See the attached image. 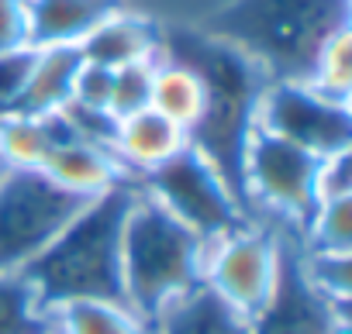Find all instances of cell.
I'll return each instance as SVG.
<instances>
[{"instance_id": "cell-8", "label": "cell", "mask_w": 352, "mask_h": 334, "mask_svg": "<svg viewBox=\"0 0 352 334\" xmlns=\"http://www.w3.org/2000/svg\"><path fill=\"white\" fill-rule=\"evenodd\" d=\"M283 259V231L245 221L214 245H208L204 286L214 289L228 307L252 317L273 293Z\"/></svg>"}, {"instance_id": "cell-4", "label": "cell", "mask_w": 352, "mask_h": 334, "mask_svg": "<svg viewBox=\"0 0 352 334\" xmlns=\"http://www.w3.org/2000/svg\"><path fill=\"white\" fill-rule=\"evenodd\" d=\"M208 241L135 187L121 231L124 303L155 324L176 300L204 286Z\"/></svg>"}, {"instance_id": "cell-10", "label": "cell", "mask_w": 352, "mask_h": 334, "mask_svg": "<svg viewBox=\"0 0 352 334\" xmlns=\"http://www.w3.org/2000/svg\"><path fill=\"white\" fill-rule=\"evenodd\" d=\"M249 334H352L349 303H335L307 279L294 235H283L276 286L249 317Z\"/></svg>"}, {"instance_id": "cell-14", "label": "cell", "mask_w": 352, "mask_h": 334, "mask_svg": "<svg viewBox=\"0 0 352 334\" xmlns=\"http://www.w3.org/2000/svg\"><path fill=\"white\" fill-rule=\"evenodd\" d=\"M124 0H28V42L35 49L80 45Z\"/></svg>"}, {"instance_id": "cell-30", "label": "cell", "mask_w": 352, "mask_h": 334, "mask_svg": "<svg viewBox=\"0 0 352 334\" xmlns=\"http://www.w3.org/2000/svg\"><path fill=\"white\" fill-rule=\"evenodd\" d=\"M56 334H59V331H56Z\"/></svg>"}, {"instance_id": "cell-21", "label": "cell", "mask_w": 352, "mask_h": 334, "mask_svg": "<svg viewBox=\"0 0 352 334\" xmlns=\"http://www.w3.org/2000/svg\"><path fill=\"white\" fill-rule=\"evenodd\" d=\"M297 245L304 252L321 255H349L352 252V197H331L321 200L297 235Z\"/></svg>"}, {"instance_id": "cell-15", "label": "cell", "mask_w": 352, "mask_h": 334, "mask_svg": "<svg viewBox=\"0 0 352 334\" xmlns=\"http://www.w3.org/2000/svg\"><path fill=\"white\" fill-rule=\"evenodd\" d=\"M66 138L69 131L59 114H0V158L8 169H42L45 155Z\"/></svg>"}, {"instance_id": "cell-24", "label": "cell", "mask_w": 352, "mask_h": 334, "mask_svg": "<svg viewBox=\"0 0 352 334\" xmlns=\"http://www.w3.org/2000/svg\"><path fill=\"white\" fill-rule=\"evenodd\" d=\"M300 259H304L307 279L324 296H331L335 303L352 300V252L349 255H321V252H304L300 248Z\"/></svg>"}, {"instance_id": "cell-25", "label": "cell", "mask_w": 352, "mask_h": 334, "mask_svg": "<svg viewBox=\"0 0 352 334\" xmlns=\"http://www.w3.org/2000/svg\"><path fill=\"white\" fill-rule=\"evenodd\" d=\"M56 114L63 117L69 138H76V141H94V145L111 148L114 131H118V117H114L111 110H97V107H83V104H76V100H66Z\"/></svg>"}, {"instance_id": "cell-26", "label": "cell", "mask_w": 352, "mask_h": 334, "mask_svg": "<svg viewBox=\"0 0 352 334\" xmlns=\"http://www.w3.org/2000/svg\"><path fill=\"white\" fill-rule=\"evenodd\" d=\"M38 49L35 45H21L11 52H0V114H11L21 104V93L28 86L32 66H35Z\"/></svg>"}, {"instance_id": "cell-28", "label": "cell", "mask_w": 352, "mask_h": 334, "mask_svg": "<svg viewBox=\"0 0 352 334\" xmlns=\"http://www.w3.org/2000/svg\"><path fill=\"white\" fill-rule=\"evenodd\" d=\"M32 45L28 42V0H0V52Z\"/></svg>"}, {"instance_id": "cell-3", "label": "cell", "mask_w": 352, "mask_h": 334, "mask_svg": "<svg viewBox=\"0 0 352 334\" xmlns=\"http://www.w3.org/2000/svg\"><path fill=\"white\" fill-rule=\"evenodd\" d=\"M197 25L270 80H307L321 45L352 25V0H221Z\"/></svg>"}, {"instance_id": "cell-9", "label": "cell", "mask_w": 352, "mask_h": 334, "mask_svg": "<svg viewBox=\"0 0 352 334\" xmlns=\"http://www.w3.org/2000/svg\"><path fill=\"white\" fill-rule=\"evenodd\" d=\"M256 128L328 158L352 148V104L331 100L304 80H270L256 107Z\"/></svg>"}, {"instance_id": "cell-17", "label": "cell", "mask_w": 352, "mask_h": 334, "mask_svg": "<svg viewBox=\"0 0 352 334\" xmlns=\"http://www.w3.org/2000/svg\"><path fill=\"white\" fill-rule=\"evenodd\" d=\"M80 66H83L80 45L38 49L18 110H25V114H56L73 97V80H76Z\"/></svg>"}, {"instance_id": "cell-19", "label": "cell", "mask_w": 352, "mask_h": 334, "mask_svg": "<svg viewBox=\"0 0 352 334\" xmlns=\"http://www.w3.org/2000/svg\"><path fill=\"white\" fill-rule=\"evenodd\" d=\"M56 331L59 334H152V324L118 300H76L56 310Z\"/></svg>"}, {"instance_id": "cell-16", "label": "cell", "mask_w": 352, "mask_h": 334, "mask_svg": "<svg viewBox=\"0 0 352 334\" xmlns=\"http://www.w3.org/2000/svg\"><path fill=\"white\" fill-rule=\"evenodd\" d=\"M152 334H249V317L228 307L214 289L197 286L152 324Z\"/></svg>"}, {"instance_id": "cell-5", "label": "cell", "mask_w": 352, "mask_h": 334, "mask_svg": "<svg viewBox=\"0 0 352 334\" xmlns=\"http://www.w3.org/2000/svg\"><path fill=\"white\" fill-rule=\"evenodd\" d=\"M321 155L256 128L242 158V193L249 217L297 238L321 204Z\"/></svg>"}, {"instance_id": "cell-2", "label": "cell", "mask_w": 352, "mask_h": 334, "mask_svg": "<svg viewBox=\"0 0 352 334\" xmlns=\"http://www.w3.org/2000/svg\"><path fill=\"white\" fill-rule=\"evenodd\" d=\"M135 183H121L94 200L52 238V245L25 265V279L35 286L38 303L56 313L76 300H118L124 303L121 283V231L131 207Z\"/></svg>"}, {"instance_id": "cell-27", "label": "cell", "mask_w": 352, "mask_h": 334, "mask_svg": "<svg viewBox=\"0 0 352 334\" xmlns=\"http://www.w3.org/2000/svg\"><path fill=\"white\" fill-rule=\"evenodd\" d=\"M111 86H114V69L83 59V66H80V73L73 80V97L69 100H76L83 107L111 110Z\"/></svg>"}, {"instance_id": "cell-13", "label": "cell", "mask_w": 352, "mask_h": 334, "mask_svg": "<svg viewBox=\"0 0 352 334\" xmlns=\"http://www.w3.org/2000/svg\"><path fill=\"white\" fill-rule=\"evenodd\" d=\"M42 173L83 200H94L121 183H135V180H128V173L121 169V162L114 158L111 148L94 145V141H76V138L59 141L45 155Z\"/></svg>"}, {"instance_id": "cell-11", "label": "cell", "mask_w": 352, "mask_h": 334, "mask_svg": "<svg viewBox=\"0 0 352 334\" xmlns=\"http://www.w3.org/2000/svg\"><path fill=\"white\" fill-rule=\"evenodd\" d=\"M159 42H162V18L121 4L80 42V56L87 62L118 69L128 62L159 59Z\"/></svg>"}, {"instance_id": "cell-23", "label": "cell", "mask_w": 352, "mask_h": 334, "mask_svg": "<svg viewBox=\"0 0 352 334\" xmlns=\"http://www.w3.org/2000/svg\"><path fill=\"white\" fill-rule=\"evenodd\" d=\"M152 80H155V59L148 62H128L114 69V86H111V114L131 117L152 104Z\"/></svg>"}, {"instance_id": "cell-22", "label": "cell", "mask_w": 352, "mask_h": 334, "mask_svg": "<svg viewBox=\"0 0 352 334\" xmlns=\"http://www.w3.org/2000/svg\"><path fill=\"white\" fill-rule=\"evenodd\" d=\"M304 83H311L318 93H324L331 100L352 104V25L335 32L321 45Z\"/></svg>"}, {"instance_id": "cell-7", "label": "cell", "mask_w": 352, "mask_h": 334, "mask_svg": "<svg viewBox=\"0 0 352 334\" xmlns=\"http://www.w3.org/2000/svg\"><path fill=\"white\" fill-rule=\"evenodd\" d=\"M83 204L42 169H8L0 176V272L32 265Z\"/></svg>"}, {"instance_id": "cell-12", "label": "cell", "mask_w": 352, "mask_h": 334, "mask_svg": "<svg viewBox=\"0 0 352 334\" xmlns=\"http://www.w3.org/2000/svg\"><path fill=\"white\" fill-rule=\"evenodd\" d=\"M187 145L190 141H187V131L180 124H173L159 110L145 107V110L118 121L111 152L121 162V169L128 173V180H138V176L159 169L162 162H169L176 152H184Z\"/></svg>"}, {"instance_id": "cell-29", "label": "cell", "mask_w": 352, "mask_h": 334, "mask_svg": "<svg viewBox=\"0 0 352 334\" xmlns=\"http://www.w3.org/2000/svg\"><path fill=\"white\" fill-rule=\"evenodd\" d=\"M8 173V165H4V158H0V176H4Z\"/></svg>"}, {"instance_id": "cell-18", "label": "cell", "mask_w": 352, "mask_h": 334, "mask_svg": "<svg viewBox=\"0 0 352 334\" xmlns=\"http://www.w3.org/2000/svg\"><path fill=\"white\" fill-rule=\"evenodd\" d=\"M152 110L180 124L187 134L201 121L204 110V83L197 80L194 69L173 62V59H155V80H152Z\"/></svg>"}, {"instance_id": "cell-20", "label": "cell", "mask_w": 352, "mask_h": 334, "mask_svg": "<svg viewBox=\"0 0 352 334\" xmlns=\"http://www.w3.org/2000/svg\"><path fill=\"white\" fill-rule=\"evenodd\" d=\"M0 334H56V313H49L25 272H0Z\"/></svg>"}, {"instance_id": "cell-6", "label": "cell", "mask_w": 352, "mask_h": 334, "mask_svg": "<svg viewBox=\"0 0 352 334\" xmlns=\"http://www.w3.org/2000/svg\"><path fill=\"white\" fill-rule=\"evenodd\" d=\"M135 187L145 190L155 204H162L176 221H184L208 245H214L218 238H225L239 224L252 221L245 204L225 183V176L194 145L176 152L159 169L138 176Z\"/></svg>"}, {"instance_id": "cell-1", "label": "cell", "mask_w": 352, "mask_h": 334, "mask_svg": "<svg viewBox=\"0 0 352 334\" xmlns=\"http://www.w3.org/2000/svg\"><path fill=\"white\" fill-rule=\"evenodd\" d=\"M159 59H173L204 83V110L187 141L225 176L235 197L242 193V158L256 131V107L270 76L235 45L204 32L197 21H162ZM249 211V207H245Z\"/></svg>"}]
</instances>
